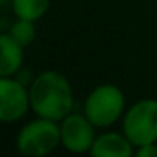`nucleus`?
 <instances>
[{"label": "nucleus", "mask_w": 157, "mask_h": 157, "mask_svg": "<svg viewBox=\"0 0 157 157\" xmlns=\"http://www.w3.org/2000/svg\"><path fill=\"white\" fill-rule=\"evenodd\" d=\"M93 157H130L135 154V147L123 132L98 133L90 150Z\"/></svg>", "instance_id": "0eeeda50"}, {"label": "nucleus", "mask_w": 157, "mask_h": 157, "mask_svg": "<svg viewBox=\"0 0 157 157\" xmlns=\"http://www.w3.org/2000/svg\"><path fill=\"white\" fill-rule=\"evenodd\" d=\"M139 157H157V144H145L135 149Z\"/></svg>", "instance_id": "9b49d317"}, {"label": "nucleus", "mask_w": 157, "mask_h": 157, "mask_svg": "<svg viewBox=\"0 0 157 157\" xmlns=\"http://www.w3.org/2000/svg\"><path fill=\"white\" fill-rule=\"evenodd\" d=\"M31 108L36 117L61 122L75 108V95L71 83L63 73L48 69L31 81L29 86Z\"/></svg>", "instance_id": "f257e3e1"}, {"label": "nucleus", "mask_w": 157, "mask_h": 157, "mask_svg": "<svg viewBox=\"0 0 157 157\" xmlns=\"http://www.w3.org/2000/svg\"><path fill=\"white\" fill-rule=\"evenodd\" d=\"M61 145L73 154H90L96 139V127L85 113L71 112L59 122Z\"/></svg>", "instance_id": "39448f33"}, {"label": "nucleus", "mask_w": 157, "mask_h": 157, "mask_svg": "<svg viewBox=\"0 0 157 157\" xmlns=\"http://www.w3.org/2000/svg\"><path fill=\"white\" fill-rule=\"evenodd\" d=\"M122 132L135 149L145 144H157V98H142L125 110Z\"/></svg>", "instance_id": "20e7f679"}, {"label": "nucleus", "mask_w": 157, "mask_h": 157, "mask_svg": "<svg viewBox=\"0 0 157 157\" xmlns=\"http://www.w3.org/2000/svg\"><path fill=\"white\" fill-rule=\"evenodd\" d=\"M9 36L14 39L15 42H19L21 46L27 48L34 42L36 39V22L34 21H27V19H15V22H12L9 27Z\"/></svg>", "instance_id": "9d476101"}, {"label": "nucleus", "mask_w": 157, "mask_h": 157, "mask_svg": "<svg viewBox=\"0 0 157 157\" xmlns=\"http://www.w3.org/2000/svg\"><path fill=\"white\" fill-rule=\"evenodd\" d=\"M83 113L96 128H108L125 115V95L122 88L112 83L98 85L88 93Z\"/></svg>", "instance_id": "f03ea898"}, {"label": "nucleus", "mask_w": 157, "mask_h": 157, "mask_svg": "<svg viewBox=\"0 0 157 157\" xmlns=\"http://www.w3.org/2000/svg\"><path fill=\"white\" fill-rule=\"evenodd\" d=\"M12 2H14V0H0V5H2V7H9V5H12Z\"/></svg>", "instance_id": "f8f14e48"}, {"label": "nucleus", "mask_w": 157, "mask_h": 157, "mask_svg": "<svg viewBox=\"0 0 157 157\" xmlns=\"http://www.w3.org/2000/svg\"><path fill=\"white\" fill-rule=\"evenodd\" d=\"M31 108L29 88L15 76L0 79V120L14 123L22 120Z\"/></svg>", "instance_id": "423d86ee"}, {"label": "nucleus", "mask_w": 157, "mask_h": 157, "mask_svg": "<svg viewBox=\"0 0 157 157\" xmlns=\"http://www.w3.org/2000/svg\"><path fill=\"white\" fill-rule=\"evenodd\" d=\"M15 145L22 155H48L61 145L59 122L44 118V117H37V118L31 120L19 130Z\"/></svg>", "instance_id": "7ed1b4c3"}, {"label": "nucleus", "mask_w": 157, "mask_h": 157, "mask_svg": "<svg viewBox=\"0 0 157 157\" xmlns=\"http://www.w3.org/2000/svg\"><path fill=\"white\" fill-rule=\"evenodd\" d=\"M24 46L15 42L9 32L0 36V76L10 78L15 76L24 66Z\"/></svg>", "instance_id": "6e6552de"}, {"label": "nucleus", "mask_w": 157, "mask_h": 157, "mask_svg": "<svg viewBox=\"0 0 157 157\" xmlns=\"http://www.w3.org/2000/svg\"><path fill=\"white\" fill-rule=\"evenodd\" d=\"M49 4L51 0H14L10 7L15 17L36 22L46 15Z\"/></svg>", "instance_id": "1a4fd4ad"}]
</instances>
